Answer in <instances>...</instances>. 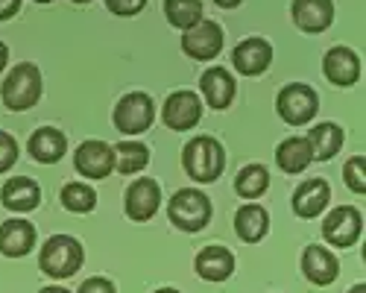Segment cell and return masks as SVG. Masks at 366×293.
Instances as JSON below:
<instances>
[{
    "mask_svg": "<svg viewBox=\"0 0 366 293\" xmlns=\"http://www.w3.org/2000/svg\"><path fill=\"white\" fill-rule=\"evenodd\" d=\"M293 24L302 29V33H322V29L331 26L334 21V4L331 0H293L290 6Z\"/></svg>",
    "mask_w": 366,
    "mask_h": 293,
    "instance_id": "13",
    "label": "cell"
},
{
    "mask_svg": "<svg viewBox=\"0 0 366 293\" xmlns=\"http://www.w3.org/2000/svg\"><path fill=\"white\" fill-rule=\"evenodd\" d=\"M202 117V103L194 91H176L167 97L164 103V111H162V121L167 129L173 132H185V129H194Z\"/></svg>",
    "mask_w": 366,
    "mask_h": 293,
    "instance_id": "11",
    "label": "cell"
},
{
    "mask_svg": "<svg viewBox=\"0 0 366 293\" xmlns=\"http://www.w3.org/2000/svg\"><path fill=\"white\" fill-rule=\"evenodd\" d=\"M328 199H331V188H328L325 179H320V176H317V179H305L293 191V212L302 220H311V217L322 214Z\"/></svg>",
    "mask_w": 366,
    "mask_h": 293,
    "instance_id": "15",
    "label": "cell"
},
{
    "mask_svg": "<svg viewBox=\"0 0 366 293\" xmlns=\"http://www.w3.org/2000/svg\"><path fill=\"white\" fill-rule=\"evenodd\" d=\"M322 74L328 76V82L334 85H355L360 76V59L355 50L349 47H331L322 59Z\"/></svg>",
    "mask_w": 366,
    "mask_h": 293,
    "instance_id": "14",
    "label": "cell"
},
{
    "mask_svg": "<svg viewBox=\"0 0 366 293\" xmlns=\"http://www.w3.org/2000/svg\"><path fill=\"white\" fill-rule=\"evenodd\" d=\"M363 232V217L352 205H337L322 223V238L331 247H355Z\"/></svg>",
    "mask_w": 366,
    "mask_h": 293,
    "instance_id": "8",
    "label": "cell"
},
{
    "mask_svg": "<svg viewBox=\"0 0 366 293\" xmlns=\"http://www.w3.org/2000/svg\"><path fill=\"white\" fill-rule=\"evenodd\" d=\"M106 6H109V12H114L120 18H132L147 6V0H106Z\"/></svg>",
    "mask_w": 366,
    "mask_h": 293,
    "instance_id": "31",
    "label": "cell"
},
{
    "mask_svg": "<svg viewBox=\"0 0 366 293\" xmlns=\"http://www.w3.org/2000/svg\"><path fill=\"white\" fill-rule=\"evenodd\" d=\"M18 9H21V0H0V21L15 18Z\"/></svg>",
    "mask_w": 366,
    "mask_h": 293,
    "instance_id": "33",
    "label": "cell"
},
{
    "mask_svg": "<svg viewBox=\"0 0 366 293\" xmlns=\"http://www.w3.org/2000/svg\"><path fill=\"white\" fill-rule=\"evenodd\" d=\"M156 293H179L176 287H162V290H156Z\"/></svg>",
    "mask_w": 366,
    "mask_h": 293,
    "instance_id": "38",
    "label": "cell"
},
{
    "mask_svg": "<svg viewBox=\"0 0 366 293\" xmlns=\"http://www.w3.org/2000/svg\"><path fill=\"white\" fill-rule=\"evenodd\" d=\"M79 293H114V284L103 276H94V279H85L79 284Z\"/></svg>",
    "mask_w": 366,
    "mask_h": 293,
    "instance_id": "32",
    "label": "cell"
},
{
    "mask_svg": "<svg viewBox=\"0 0 366 293\" xmlns=\"http://www.w3.org/2000/svg\"><path fill=\"white\" fill-rule=\"evenodd\" d=\"M167 217L182 232H202L211 220V202L197 188H182L167 205Z\"/></svg>",
    "mask_w": 366,
    "mask_h": 293,
    "instance_id": "4",
    "label": "cell"
},
{
    "mask_svg": "<svg viewBox=\"0 0 366 293\" xmlns=\"http://www.w3.org/2000/svg\"><path fill=\"white\" fill-rule=\"evenodd\" d=\"M234 270V255L226 249V247H205L199 255H197V273L205 279V282H226Z\"/></svg>",
    "mask_w": 366,
    "mask_h": 293,
    "instance_id": "21",
    "label": "cell"
},
{
    "mask_svg": "<svg viewBox=\"0 0 366 293\" xmlns=\"http://www.w3.org/2000/svg\"><path fill=\"white\" fill-rule=\"evenodd\" d=\"M349 293H366V284H363V282H360V284H355V287H352V290H349Z\"/></svg>",
    "mask_w": 366,
    "mask_h": 293,
    "instance_id": "37",
    "label": "cell"
},
{
    "mask_svg": "<svg viewBox=\"0 0 366 293\" xmlns=\"http://www.w3.org/2000/svg\"><path fill=\"white\" fill-rule=\"evenodd\" d=\"M18 162V141L0 129V173H6Z\"/></svg>",
    "mask_w": 366,
    "mask_h": 293,
    "instance_id": "30",
    "label": "cell"
},
{
    "mask_svg": "<svg viewBox=\"0 0 366 293\" xmlns=\"http://www.w3.org/2000/svg\"><path fill=\"white\" fill-rule=\"evenodd\" d=\"M36 247V226L26 220H6L0 223V252L9 258H24Z\"/></svg>",
    "mask_w": 366,
    "mask_h": 293,
    "instance_id": "19",
    "label": "cell"
},
{
    "mask_svg": "<svg viewBox=\"0 0 366 293\" xmlns=\"http://www.w3.org/2000/svg\"><path fill=\"white\" fill-rule=\"evenodd\" d=\"M363 170H366V162L363 156H352L343 167V176H346V185L355 191V194H366V179H363Z\"/></svg>",
    "mask_w": 366,
    "mask_h": 293,
    "instance_id": "29",
    "label": "cell"
},
{
    "mask_svg": "<svg viewBox=\"0 0 366 293\" xmlns=\"http://www.w3.org/2000/svg\"><path fill=\"white\" fill-rule=\"evenodd\" d=\"M59 199H62V205L74 214H88V212H94V205H97L94 188L85 185V182H68Z\"/></svg>",
    "mask_w": 366,
    "mask_h": 293,
    "instance_id": "28",
    "label": "cell"
},
{
    "mask_svg": "<svg viewBox=\"0 0 366 293\" xmlns=\"http://www.w3.org/2000/svg\"><path fill=\"white\" fill-rule=\"evenodd\" d=\"M269 62H272V47H269L267 39H258V36L240 41V44L234 47V53H232V65H234V71L243 74V76H258V74H264V71L269 68Z\"/></svg>",
    "mask_w": 366,
    "mask_h": 293,
    "instance_id": "12",
    "label": "cell"
},
{
    "mask_svg": "<svg viewBox=\"0 0 366 293\" xmlns=\"http://www.w3.org/2000/svg\"><path fill=\"white\" fill-rule=\"evenodd\" d=\"M267 229H269V214L261 209V205L249 202V205H243V209H237V214H234V232H237L240 241L258 244L264 234H267Z\"/></svg>",
    "mask_w": 366,
    "mask_h": 293,
    "instance_id": "22",
    "label": "cell"
},
{
    "mask_svg": "<svg viewBox=\"0 0 366 293\" xmlns=\"http://www.w3.org/2000/svg\"><path fill=\"white\" fill-rule=\"evenodd\" d=\"M0 97L9 111L33 109L41 100V71L33 62H18L0 85Z\"/></svg>",
    "mask_w": 366,
    "mask_h": 293,
    "instance_id": "2",
    "label": "cell"
},
{
    "mask_svg": "<svg viewBox=\"0 0 366 293\" xmlns=\"http://www.w3.org/2000/svg\"><path fill=\"white\" fill-rule=\"evenodd\" d=\"M182 50L197 62H211L223 50V26L217 21H199L197 26L185 29L182 36Z\"/></svg>",
    "mask_w": 366,
    "mask_h": 293,
    "instance_id": "7",
    "label": "cell"
},
{
    "mask_svg": "<svg viewBox=\"0 0 366 293\" xmlns=\"http://www.w3.org/2000/svg\"><path fill=\"white\" fill-rule=\"evenodd\" d=\"M214 4L220 6V9H234V6H240L243 0H214Z\"/></svg>",
    "mask_w": 366,
    "mask_h": 293,
    "instance_id": "35",
    "label": "cell"
},
{
    "mask_svg": "<svg viewBox=\"0 0 366 293\" xmlns=\"http://www.w3.org/2000/svg\"><path fill=\"white\" fill-rule=\"evenodd\" d=\"M65 153H68V138L56 126H41L29 138V156L41 164H56Z\"/></svg>",
    "mask_w": 366,
    "mask_h": 293,
    "instance_id": "20",
    "label": "cell"
},
{
    "mask_svg": "<svg viewBox=\"0 0 366 293\" xmlns=\"http://www.w3.org/2000/svg\"><path fill=\"white\" fill-rule=\"evenodd\" d=\"M276 109L282 114V121L290 126H305L314 121V114L320 111V97L311 85L305 82H290L279 91Z\"/></svg>",
    "mask_w": 366,
    "mask_h": 293,
    "instance_id": "5",
    "label": "cell"
},
{
    "mask_svg": "<svg viewBox=\"0 0 366 293\" xmlns=\"http://www.w3.org/2000/svg\"><path fill=\"white\" fill-rule=\"evenodd\" d=\"M71 4H91V0H71Z\"/></svg>",
    "mask_w": 366,
    "mask_h": 293,
    "instance_id": "40",
    "label": "cell"
},
{
    "mask_svg": "<svg viewBox=\"0 0 366 293\" xmlns=\"http://www.w3.org/2000/svg\"><path fill=\"white\" fill-rule=\"evenodd\" d=\"M33 4H53V0H33Z\"/></svg>",
    "mask_w": 366,
    "mask_h": 293,
    "instance_id": "39",
    "label": "cell"
},
{
    "mask_svg": "<svg viewBox=\"0 0 366 293\" xmlns=\"http://www.w3.org/2000/svg\"><path fill=\"white\" fill-rule=\"evenodd\" d=\"M74 164H76L79 176L106 179L114 170V146H109L106 141H82L74 153Z\"/></svg>",
    "mask_w": 366,
    "mask_h": 293,
    "instance_id": "10",
    "label": "cell"
},
{
    "mask_svg": "<svg viewBox=\"0 0 366 293\" xmlns=\"http://www.w3.org/2000/svg\"><path fill=\"white\" fill-rule=\"evenodd\" d=\"M276 162L285 173H302L305 167H308L314 162V153H311V144L308 138H287L279 144V150H276Z\"/></svg>",
    "mask_w": 366,
    "mask_h": 293,
    "instance_id": "23",
    "label": "cell"
},
{
    "mask_svg": "<svg viewBox=\"0 0 366 293\" xmlns=\"http://www.w3.org/2000/svg\"><path fill=\"white\" fill-rule=\"evenodd\" d=\"M182 167H185V173L194 182H202V185L214 182L226 167V153H223L220 141L211 135H199V138L188 141L185 150H182Z\"/></svg>",
    "mask_w": 366,
    "mask_h": 293,
    "instance_id": "1",
    "label": "cell"
},
{
    "mask_svg": "<svg viewBox=\"0 0 366 293\" xmlns=\"http://www.w3.org/2000/svg\"><path fill=\"white\" fill-rule=\"evenodd\" d=\"M267 188H269V170L261 164H247L234 176V191L243 199H258Z\"/></svg>",
    "mask_w": 366,
    "mask_h": 293,
    "instance_id": "25",
    "label": "cell"
},
{
    "mask_svg": "<svg viewBox=\"0 0 366 293\" xmlns=\"http://www.w3.org/2000/svg\"><path fill=\"white\" fill-rule=\"evenodd\" d=\"M9 65V47L4 44V41H0V71H4Z\"/></svg>",
    "mask_w": 366,
    "mask_h": 293,
    "instance_id": "34",
    "label": "cell"
},
{
    "mask_svg": "<svg viewBox=\"0 0 366 293\" xmlns=\"http://www.w3.org/2000/svg\"><path fill=\"white\" fill-rule=\"evenodd\" d=\"M149 162V150L138 141H124L114 146V167L124 173V176H135L147 167Z\"/></svg>",
    "mask_w": 366,
    "mask_h": 293,
    "instance_id": "26",
    "label": "cell"
},
{
    "mask_svg": "<svg viewBox=\"0 0 366 293\" xmlns=\"http://www.w3.org/2000/svg\"><path fill=\"white\" fill-rule=\"evenodd\" d=\"M199 88H202L208 106L217 109V111L229 109L232 100H234V91H237L234 76H232L226 68H208V71L199 76Z\"/></svg>",
    "mask_w": 366,
    "mask_h": 293,
    "instance_id": "16",
    "label": "cell"
},
{
    "mask_svg": "<svg viewBox=\"0 0 366 293\" xmlns=\"http://www.w3.org/2000/svg\"><path fill=\"white\" fill-rule=\"evenodd\" d=\"M302 270H305V279H308V282L325 287V284H331L334 279H337L340 264H337V258H334L325 247L314 244V247H308L302 252Z\"/></svg>",
    "mask_w": 366,
    "mask_h": 293,
    "instance_id": "18",
    "label": "cell"
},
{
    "mask_svg": "<svg viewBox=\"0 0 366 293\" xmlns=\"http://www.w3.org/2000/svg\"><path fill=\"white\" fill-rule=\"evenodd\" d=\"M82 258L85 252L76 238H71V234H53L39 252V267L50 279H71L82 267Z\"/></svg>",
    "mask_w": 366,
    "mask_h": 293,
    "instance_id": "3",
    "label": "cell"
},
{
    "mask_svg": "<svg viewBox=\"0 0 366 293\" xmlns=\"http://www.w3.org/2000/svg\"><path fill=\"white\" fill-rule=\"evenodd\" d=\"M159 205H162V188H159L156 179H149V176H141V179H135L127 188L124 209H127L129 220H135V223L149 220L152 214L159 212Z\"/></svg>",
    "mask_w": 366,
    "mask_h": 293,
    "instance_id": "9",
    "label": "cell"
},
{
    "mask_svg": "<svg viewBox=\"0 0 366 293\" xmlns=\"http://www.w3.org/2000/svg\"><path fill=\"white\" fill-rule=\"evenodd\" d=\"M112 121L124 135H141L152 126V121H156V106H152L149 94L132 91L114 106Z\"/></svg>",
    "mask_w": 366,
    "mask_h": 293,
    "instance_id": "6",
    "label": "cell"
},
{
    "mask_svg": "<svg viewBox=\"0 0 366 293\" xmlns=\"http://www.w3.org/2000/svg\"><path fill=\"white\" fill-rule=\"evenodd\" d=\"M308 144L317 162H328L334 153H340L343 146V129L337 124H317L314 129H308Z\"/></svg>",
    "mask_w": 366,
    "mask_h": 293,
    "instance_id": "24",
    "label": "cell"
},
{
    "mask_svg": "<svg viewBox=\"0 0 366 293\" xmlns=\"http://www.w3.org/2000/svg\"><path fill=\"white\" fill-rule=\"evenodd\" d=\"M164 15L176 29H191L202 21L199 0H164Z\"/></svg>",
    "mask_w": 366,
    "mask_h": 293,
    "instance_id": "27",
    "label": "cell"
},
{
    "mask_svg": "<svg viewBox=\"0 0 366 293\" xmlns=\"http://www.w3.org/2000/svg\"><path fill=\"white\" fill-rule=\"evenodd\" d=\"M41 293H71V290H65V287H56V284H50V287H44Z\"/></svg>",
    "mask_w": 366,
    "mask_h": 293,
    "instance_id": "36",
    "label": "cell"
},
{
    "mask_svg": "<svg viewBox=\"0 0 366 293\" xmlns=\"http://www.w3.org/2000/svg\"><path fill=\"white\" fill-rule=\"evenodd\" d=\"M0 202H4L9 212H21V214L33 212L41 202V188L36 179H29V176H15V179H9L4 185V191H0Z\"/></svg>",
    "mask_w": 366,
    "mask_h": 293,
    "instance_id": "17",
    "label": "cell"
}]
</instances>
